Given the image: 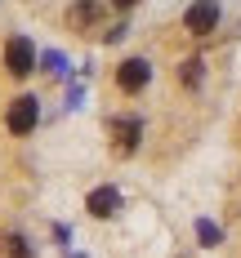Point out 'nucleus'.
<instances>
[{"label": "nucleus", "mask_w": 241, "mask_h": 258, "mask_svg": "<svg viewBox=\"0 0 241 258\" xmlns=\"http://www.w3.org/2000/svg\"><path fill=\"white\" fill-rule=\"evenodd\" d=\"M5 67H9V76H27V72L36 67V49H31L27 36H14V40L5 45Z\"/></svg>", "instance_id": "f257e3e1"}, {"label": "nucleus", "mask_w": 241, "mask_h": 258, "mask_svg": "<svg viewBox=\"0 0 241 258\" xmlns=\"http://www.w3.org/2000/svg\"><path fill=\"white\" fill-rule=\"evenodd\" d=\"M5 120H9V134H31L36 120H40V103L36 98H14Z\"/></svg>", "instance_id": "f03ea898"}, {"label": "nucleus", "mask_w": 241, "mask_h": 258, "mask_svg": "<svg viewBox=\"0 0 241 258\" xmlns=\"http://www.w3.org/2000/svg\"><path fill=\"white\" fill-rule=\"evenodd\" d=\"M148 80H152V67H148L143 58H125V62L116 67V85H121L125 94H138Z\"/></svg>", "instance_id": "7ed1b4c3"}, {"label": "nucleus", "mask_w": 241, "mask_h": 258, "mask_svg": "<svg viewBox=\"0 0 241 258\" xmlns=\"http://www.w3.org/2000/svg\"><path fill=\"white\" fill-rule=\"evenodd\" d=\"M85 209H89L94 218H112V214L121 209V191H116V187H94L89 201H85Z\"/></svg>", "instance_id": "20e7f679"}, {"label": "nucleus", "mask_w": 241, "mask_h": 258, "mask_svg": "<svg viewBox=\"0 0 241 258\" xmlns=\"http://www.w3.org/2000/svg\"><path fill=\"white\" fill-rule=\"evenodd\" d=\"M187 31H197V36H206V31H214V23H219V5H192L183 14Z\"/></svg>", "instance_id": "39448f33"}, {"label": "nucleus", "mask_w": 241, "mask_h": 258, "mask_svg": "<svg viewBox=\"0 0 241 258\" xmlns=\"http://www.w3.org/2000/svg\"><path fill=\"white\" fill-rule=\"evenodd\" d=\"M138 134H143V125H138V120H116V125H112L116 152H134V147H138Z\"/></svg>", "instance_id": "423d86ee"}, {"label": "nucleus", "mask_w": 241, "mask_h": 258, "mask_svg": "<svg viewBox=\"0 0 241 258\" xmlns=\"http://www.w3.org/2000/svg\"><path fill=\"white\" fill-rule=\"evenodd\" d=\"M179 76H183V85H187V89H197V85H201V58H187Z\"/></svg>", "instance_id": "0eeeda50"}, {"label": "nucleus", "mask_w": 241, "mask_h": 258, "mask_svg": "<svg viewBox=\"0 0 241 258\" xmlns=\"http://www.w3.org/2000/svg\"><path fill=\"white\" fill-rule=\"evenodd\" d=\"M5 258H31V249H27L23 236H5Z\"/></svg>", "instance_id": "6e6552de"}, {"label": "nucleus", "mask_w": 241, "mask_h": 258, "mask_svg": "<svg viewBox=\"0 0 241 258\" xmlns=\"http://www.w3.org/2000/svg\"><path fill=\"white\" fill-rule=\"evenodd\" d=\"M197 236H201L206 245H214V240H219V227H214V223H197Z\"/></svg>", "instance_id": "1a4fd4ad"}]
</instances>
